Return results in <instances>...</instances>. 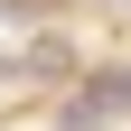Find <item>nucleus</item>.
I'll return each instance as SVG.
<instances>
[{"instance_id": "f257e3e1", "label": "nucleus", "mask_w": 131, "mask_h": 131, "mask_svg": "<svg viewBox=\"0 0 131 131\" xmlns=\"http://www.w3.org/2000/svg\"><path fill=\"white\" fill-rule=\"evenodd\" d=\"M75 103H84L94 122H112V112H131V66H112V75H94V84L75 94Z\"/></svg>"}]
</instances>
